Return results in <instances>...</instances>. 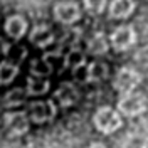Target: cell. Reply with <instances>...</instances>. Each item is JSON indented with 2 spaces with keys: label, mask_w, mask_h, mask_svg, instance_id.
Wrapping results in <instances>:
<instances>
[{
  "label": "cell",
  "mask_w": 148,
  "mask_h": 148,
  "mask_svg": "<svg viewBox=\"0 0 148 148\" xmlns=\"http://www.w3.org/2000/svg\"><path fill=\"white\" fill-rule=\"evenodd\" d=\"M18 73V67L15 64H12V62H7V61H3L2 66H0V79H2V84H9Z\"/></svg>",
  "instance_id": "9a60e30c"
},
{
  "label": "cell",
  "mask_w": 148,
  "mask_h": 148,
  "mask_svg": "<svg viewBox=\"0 0 148 148\" xmlns=\"http://www.w3.org/2000/svg\"><path fill=\"white\" fill-rule=\"evenodd\" d=\"M88 148H106V147H103V145H99V143H92V145H89Z\"/></svg>",
  "instance_id": "ac0fdd59"
},
{
  "label": "cell",
  "mask_w": 148,
  "mask_h": 148,
  "mask_svg": "<svg viewBox=\"0 0 148 148\" xmlns=\"http://www.w3.org/2000/svg\"><path fill=\"white\" fill-rule=\"evenodd\" d=\"M47 88H49V81L44 79L42 76H36V74H32V76L29 77L27 91L30 92V94H42V92L47 91Z\"/></svg>",
  "instance_id": "7c38bea8"
},
{
  "label": "cell",
  "mask_w": 148,
  "mask_h": 148,
  "mask_svg": "<svg viewBox=\"0 0 148 148\" xmlns=\"http://www.w3.org/2000/svg\"><path fill=\"white\" fill-rule=\"evenodd\" d=\"M54 17L61 24L71 25L76 20H79V17H81L79 5L76 2H59L54 7Z\"/></svg>",
  "instance_id": "5b68a950"
},
{
  "label": "cell",
  "mask_w": 148,
  "mask_h": 148,
  "mask_svg": "<svg viewBox=\"0 0 148 148\" xmlns=\"http://www.w3.org/2000/svg\"><path fill=\"white\" fill-rule=\"evenodd\" d=\"M118 110L126 116H138L147 110V99L141 92H123L118 101Z\"/></svg>",
  "instance_id": "6da1fadb"
},
{
  "label": "cell",
  "mask_w": 148,
  "mask_h": 148,
  "mask_svg": "<svg viewBox=\"0 0 148 148\" xmlns=\"http://www.w3.org/2000/svg\"><path fill=\"white\" fill-rule=\"evenodd\" d=\"M94 125L101 133H113L121 126L120 113L110 108V106L99 108L94 114Z\"/></svg>",
  "instance_id": "7a4b0ae2"
},
{
  "label": "cell",
  "mask_w": 148,
  "mask_h": 148,
  "mask_svg": "<svg viewBox=\"0 0 148 148\" xmlns=\"http://www.w3.org/2000/svg\"><path fill=\"white\" fill-rule=\"evenodd\" d=\"M52 40H54V34L47 25H37L30 32V42L36 44L37 47H47L49 44H52Z\"/></svg>",
  "instance_id": "30bf717a"
},
{
  "label": "cell",
  "mask_w": 148,
  "mask_h": 148,
  "mask_svg": "<svg viewBox=\"0 0 148 148\" xmlns=\"http://www.w3.org/2000/svg\"><path fill=\"white\" fill-rule=\"evenodd\" d=\"M5 126L9 128L10 135H22L29 128L27 118L24 113H10L5 116Z\"/></svg>",
  "instance_id": "9c48e42d"
},
{
  "label": "cell",
  "mask_w": 148,
  "mask_h": 148,
  "mask_svg": "<svg viewBox=\"0 0 148 148\" xmlns=\"http://www.w3.org/2000/svg\"><path fill=\"white\" fill-rule=\"evenodd\" d=\"M136 42V32L131 25H120L111 34V46L116 51H128Z\"/></svg>",
  "instance_id": "3957f363"
},
{
  "label": "cell",
  "mask_w": 148,
  "mask_h": 148,
  "mask_svg": "<svg viewBox=\"0 0 148 148\" xmlns=\"http://www.w3.org/2000/svg\"><path fill=\"white\" fill-rule=\"evenodd\" d=\"M108 76V66L103 62H92L88 66V81H101Z\"/></svg>",
  "instance_id": "4fadbf2b"
},
{
  "label": "cell",
  "mask_w": 148,
  "mask_h": 148,
  "mask_svg": "<svg viewBox=\"0 0 148 148\" xmlns=\"http://www.w3.org/2000/svg\"><path fill=\"white\" fill-rule=\"evenodd\" d=\"M141 81V76H140L135 69L131 67H123L118 71L116 77H114V88L121 92H131Z\"/></svg>",
  "instance_id": "277c9868"
},
{
  "label": "cell",
  "mask_w": 148,
  "mask_h": 148,
  "mask_svg": "<svg viewBox=\"0 0 148 148\" xmlns=\"http://www.w3.org/2000/svg\"><path fill=\"white\" fill-rule=\"evenodd\" d=\"M22 101H24V91L22 89H14L5 96V106H10V104L14 106V104H18Z\"/></svg>",
  "instance_id": "e0dca14e"
},
{
  "label": "cell",
  "mask_w": 148,
  "mask_h": 148,
  "mask_svg": "<svg viewBox=\"0 0 148 148\" xmlns=\"http://www.w3.org/2000/svg\"><path fill=\"white\" fill-rule=\"evenodd\" d=\"M76 98H77V91H76V88L73 84H62L59 88V91H57V99L61 101L62 106L73 104L76 101Z\"/></svg>",
  "instance_id": "8fae6325"
},
{
  "label": "cell",
  "mask_w": 148,
  "mask_h": 148,
  "mask_svg": "<svg viewBox=\"0 0 148 148\" xmlns=\"http://www.w3.org/2000/svg\"><path fill=\"white\" fill-rule=\"evenodd\" d=\"M5 32L12 39H22L27 32V22L20 15H10L5 22Z\"/></svg>",
  "instance_id": "ba28073f"
},
{
  "label": "cell",
  "mask_w": 148,
  "mask_h": 148,
  "mask_svg": "<svg viewBox=\"0 0 148 148\" xmlns=\"http://www.w3.org/2000/svg\"><path fill=\"white\" fill-rule=\"evenodd\" d=\"M136 7L135 0H111L110 17L111 18H126L133 14Z\"/></svg>",
  "instance_id": "52a82bcc"
},
{
  "label": "cell",
  "mask_w": 148,
  "mask_h": 148,
  "mask_svg": "<svg viewBox=\"0 0 148 148\" xmlns=\"http://www.w3.org/2000/svg\"><path fill=\"white\" fill-rule=\"evenodd\" d=\"M108 0H84V7L91 14H101L104 7H106Z\"/></svg>",
  "instance_id": "2e32d148"
},
{
  "label": "cell",
  "mask_w": 148,
  "mask_h": 148,
  "mask_svg": "<svg viewBox=\"0 0 148 148\" xmlns=\"http://www.w3.org/2000/svg\"><path fill=\"white\" fill-rule=\"evenodd\" d=\"M54 113H56V106L52 101H39L30 106V116L37 123L51 120L54 116Z\"/></svg>",
  "instance_id": "8992f818"
},
{
  "label": "cell",
  "mask_w": 148,
  "mask_h": 148,
  "mask_svg": "<svg viewBox=\"0 0 148 148\" xmlns=\"http://www.w3.org/2000/svg\"><path fill=\"white\" fill-rule=\"evenodd\" d=\"M89 51L92 54H104L108 51V40L101 32H96L89 40Z\"/></svg>",
  "instance_id": "5bb4252c"
}]
</instances>
